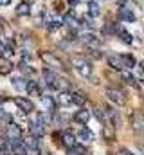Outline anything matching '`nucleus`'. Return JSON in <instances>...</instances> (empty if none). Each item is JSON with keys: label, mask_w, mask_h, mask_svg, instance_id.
I'll list each match as a JSON object with an SVG mask.
<instances>
[{"label": "nucleus", "mask_w": 144, "mask_h": 155, "mask_svg": "<svg viewBox=\"0 0 144 155\" xmlns=\"http://www.w3.org/2000/svg\"><path fill=\"white\" fill-rule=\"evenodd\" d=\"M106 61H108V65H110L112 69H115V71H123V69H124L123 58H121L119 54H108Z\"/></svg>", "instance_id": "6"}, {"label": "nucleus", "mask_w": 144, "mask_h": 155, "mask_svg": "<svg viewBox=\"0 0 144 155\" xmlns=\"http://www.w3.org/2000/svg\"><path fill=\"white\" fill-rule=\"evenodd\" d=\"M72 65L76 67V71H77L81 76L90 78V74H92V65H90L87 60H83V58H74V60H72Z\"/></svg>", "instance_id": "1"}, {"label": "nucleus", "mask_w": 144, "mask_h": 155, "mask_svg": "<svg viewBox=\"0 0 144 155\" xmlns=\"http://www.w3.org/2000/svg\"><path fill=\"white\" fill-rule=\"evenodd\" d=\"M94 114H96V116H97V119H99V121H101V123H105V117H103V114H101V112H99V110H96V112H94Z\"/></svg>", "instance_id": "31"}, {"label": "nucleus", "mask_w": 144, "mask_h": 155, "mask_svg": "<svg viewBox=\"0 0 144 155\" xmlns=\"http://www.w3.org/2000/svg\"><path fill=\"white\" fill-rule=\"evenodd\" d=\"M72 101H74V105H77V107H83V105H87V96L83 94V92H72Z\"/></svg>", "instance_id": "14"}, {"label": "nucleus", "mask_w": 144, "mask_h": 155, "mask_svg": "<svg viewBox=\"0 0 144 155\" xmlns=\"http://www.w3.org/2000/svg\"><path fill=\"white\" fill-rule=\"evenodd\" d=\"M81 41L87 43V45H90V47H99V45H101V40H97V36L92 35V33H85V35L81 36Z\"/></svg>", "instance_id": "7"}, {"label": "nucleus", "mask_w": 144, "mask_h": 155, "mask_svg": "<svg viewBox=\"0 0 144 155\" xmlns=\"http://www.w3.org/2000/svg\"><path fill=\"white\" fill-rule=\"evenodd\" d=\"M121 78H123L124 83H128V85H135V83H137V79H135V76H133L132 72H124V71H123V72H121Z\"/></svg>", "instance_id": "22"}, {"label": "nucleus", "mask_w": 144, "mask_h": 155, "mask_svg": "<svg viewBox=\"0 0 144 155\" xmlns=\"http://www.w3.org/2000/svg\"><path fill=\"white\" fill-rule=\"evenodd\" d=\"M11 71H13V63L7 58L0 56V74H9Z\"/></svg>", "instance_id": "13"}, {"label": "nucleus", "mask_w": 144, "mask_h": 155, "mask_svg": "<svg viewBox=\"0 0 144 155\" xmlns=\"http://www.w3.org/2000/svg\"><path fill=\"white\" fill-rule=\"evenodd\" d=\"M49 87H51V88H54V90H58V92H67V90L70 88V85H69V81H67V79L58 78V76H56V79H54Z\"/></svg>", "instance_id": "5"}, {"label": "nucleus", "mask_w": 144, "mask_h": 155, "mask_svg": "<svg viewBox=\"0 0 144 155\" xmlns=\"http://www.w3.org/2000/svg\"><path fill=\"white\" fill-rule=\"evenodd\" d=\"M79 139H83V141H92V139H94V134H92L88 128H81V132H79Z\"/></svg>", "instance_id": "25"}, {"label": "nucleus", "mask_w": 144, "mask_h": 155, "mask_svg": "<svg viewBox=\"0 0 144 155\" xmlns=\"http://www.w3.org/2000/svg\"><path fill=\"white\" fill-rule=\"evenodd\" d=\"M74 119L79 123V124H87L88 123V119H90V110H77L76 112V116H74Z\"/></svg>", "instance_id": "10"}, {"label": "nucleus", "mask_w": 144, "mask_h": 155, "mask_svg": "<svg viewBox=\"0 0 144 155\" xmlns=\"http://www.w3.org/2000/svg\"><path fill=\"white\" fill-rule=\"evenodd\" d=\"M119 18H121V20H124V22H133V20H135V15H133L130 9L121 7V9H119Z\"/></svg>", "instance_id": "15"}, {"label": "nucleus", "mask_w": 144, "mask_h": 155, "mask_svg": "<svg viewBox=\"0 0 144 155\" xmlns=\"http://www.w3.org/2000/svg\"><path fill=\"white\" fill-rule=\"evenodd\" d=\"M24 144H25L27 150H36V148H38V139H36V135H31Z\"/></svg>", "instance_id": "23"}, {"label": "nucleus", "mask_w": 144, "mask_h": 155, "mask_svg": "<svg viewBox=\"0 0 144 155\" xmlns=\"http://www.w3.org/2000/svg\"><path fill=\"white\" fill-rule=\"evenodd\" d=\"M58 103L61 105V107H70L72 103V94L69 92H60V96H58Z\"/></svg>", "instance_id": "12"}, {"label": "nucleus", "mask_w": 144, "mask_h": 155, "mask_svg": "<svg viewBox=\"0 0 144 155\" xmlns=\"http://www.w3.org/2000/svg\"><path fill=\"white\" fill-rule=\"evenodd\" d=\"M43 78H45V83H47V85H51V83L56 79V76H54L51 71H47V69H43Z\"/></svg>", "instance_id": "27"}, {"label": "nucleus", "mask_w": 144, "mask_h": 155, "mask_svg": "<svg viewBox=\"0 0 144 155\" xmlns=\"http://www.w3.org/2000/svg\"><path fill=\"white\" fill-rule=\"evenodd\" d=\"M25 88L29 90V94H31V96H40V88H38V85H36V81H29Z\"/></svg>", "instance_id": "26"}, {"label": "nucleus", "mask_w": 144, "mask_h": 155, "mask_svg": "<svg viewBox=\"0 0 144 155\" xmlns=\"http://www.w3.org/2000/svg\"><path fill=\"white\" fill-rule=\"evenodd\" d=\"M20 137H22L20 126L15 124V123H11V124H9V130H7V139H20Z\"/></svg>", "instance_id": "9"}, {"label": "nucleus", "mask_w": 144, "mask_h": 155, "mask_svg": "<svg viewBox=\"0 0 144 155\" xmlns=\"http://www.w3.org/2000/svg\"><path fill=\"white\" fill-rule=\"evenodd\" d=\"M88 13L92 16H99L101 15V7H99V4L96 0H88Z\"/></svg>", "instance_id": "17"}, {"label": "nucleus", "mask_w": 144, "mask_h": 155, "mask_svg": "<svg viewBox=\"0 0 144 155\" xmlns=\"http://www.w3.org/2000/svg\"><path fill=\"white\" fill-rule=\"evenodd\" d=\"M11 85H13L16 90H24V88L27 87V83H24L22 78H13V79H11Z\"/></svg>", "instance_id": "21"}, {"label": "nucleus", "mask_w": 144, "mask_h": 155, "mask_svg": "<svg viewBox=\"0 0 144 155\" xmlns=\"http://www.w3.org/2000/svg\"><path fill=\"white\" fill-rule=\"evenodd\" d=\"M90 52H92V56H94V58H97V60L101 58V52H99V51H90Z\"/></svg>", "instance_id": "32"}, {"label": "nucleus", "mask_w": 144, "mask_h": 155, "mask_svg": "<svg viewBox=\"0 0 144 155\" xmlns=\"http://www.w3.org/2000/svg\"><path fill=\"white\" fill-rule=\"evenodd\" d=\"M40 56H41V60L47 63V67H51V69H63V61H61L58 56H54L52 52H41Z\"/></svg>", "instance_id": "3"}, {"label": "nucleus", "mask_w": 144, "mask_h": 155, "mask_svg": "<svg viewBox=\"0 0 144 155\" xmlns=\"http://www.w3.org/2000/svg\"><path fill=\"white\" fill-rule=\"evenodd\" d=\"M29 13H31V4L27 0H24L22 4H18V7H16V15L18 16H27Z\"/></svg>", "instance_id": "11"}, {"label": "nucleus", "mask_w": 144, "mask_h": 155, "mask_svg": "<svg viewBox=\"0 0 144 155\" xmlns=\"http://www.w3.org/2000/svg\"><path fill=\"white\" fill-rule=\"evenodd\" d=\"M41 101H43V107H45L47 110H54V108H56V103H54V99H52L51 96H43Z\"/></svg>", "instance_id": "20"}, {"label": "nucleus", "mask_w": 144, "mask_h": 155, "mask_svg": "<svg viewBox=\"0 0 144 155\" xmlns=\"http://www.w3.org/2000/svg\"><path fill=\"white\" fill-rule=\"evenodd\" d=\"M77 2H79V0H69V4H70V5H76Z\"/></svg>", "instance_id": "36"}, {"label": "nucleus", "mask_w": 144, "mask_h": 155, "mask_svg": "<svg viewBox=\"0 0 144 155\" xmlns=\"http://www.w3.org/2000/svg\"><path fill=\"white\" fill-rule=\"evenodd\" d=\"M72 150H74L76 153H79V155H87V150H85L83 146H79V144H76V146H74Z\"/></svg>", "instance_id": "29"}, {"label": "nucleus", "mask_w": 144, "mask_h": 155, "mask_svg": "<svg viewBox=\"0 0 144 155\" xmlns=\"http://www.w3.org/2000/svg\"><path fill=\"white\" fill-rule=\"evenodd\" d=\"M103 137H105L106 141H113V139H115V128H113L112 124H105V128H103Z\"/></svg>", "instance_id": "16"}, {"label": "nucleus", "mask_w": 144, "mask_h": 155, "mask_svg": "<svg viewBox=\"0 0 144 155\" xmlns=\"http://www.w3.org/2000/svg\"><path fill=\"white\" fill-rule=\"evenodd\" d=\"M4 148H7V143H5L4 137H0V150H4Z\"/></svg>", "instance_id": "30"}, {"label": "nucleus", "mask_w": 144, "mask_h": 155, "mask_svg": "<svg viewBox=\"0 0 144 155\" xmlns=\"http://www.w3.org/2000/svg\"><path fill=\"white\" fill-rule=\"evenodd\" d=\"M0 155H11V152L7 148H4V150H0Z\"/></svg>", "instance_id": "33"}, {"label": "nucleus", "mask_w": 144, "mask_h": 155, "mask_svg": "<svg viewBox=\"0 0 144 155\" xmlns=\"http://www.w3.org/2000/svg\"><path fill=\"white\" fill-rule=\"evenodd\" d=\"M61 143H63L69 150H72V148L76 146V137H74V134H72V132H63V135H61Z\"/></svg>", "instance_id": "8"}, {"label": "nucleus", "mask_w": 144, "mask_h": 155, "mask_svg": "<svg viewBox=\"0 0 144 155\" xmlns=\"http://www.w3.org/2000/svg\"><path fill=\"white\" fill-rule=\"evenodd\" d=\"M106 97L115 105H124L126 103V96L119 88H106Z\"/></svg>", "instance_id": "2"}, {"label": "nucleus", "mask_w": 144, "mask_h": 155, "mask_svg": "<svg viewBox=\"0 0 144 155\" xmlns=\"http://www.w3.org/2000/svg\"><path fill=\"white\" fill-rule=\"evenodd\" d=\"M69 155H79V153H76V152H74V150H72V152H70V153H69Z\"/></svg>", "instance_id": "37"}, {"label": "nucleus", "mask_w": 144, "mask_h": 155, "mask_svg": "<svg viewBox=\"0 0 144 155\" xmlns=\"http://www.w3.org/2000/svg\"><path fill=\"white\" fill-rule=\"evenodd\" d=\"M121 58H123L124 67H128V69H133V67L137 65V61H135V58H133L132 54H121Z\"/></svg>", "instance_id": "18"}, {"label": "nucleus", "mask_w": 144, "mask_h": 155, "mask_svg": "<svg viewBox=\"0 0 144 155\" xmlns=\"http://www.w3.org/2000/svg\"><path fill=\"white\" fill-rule=\"evenodd\" d=\"M61 25H63V22H60V20H52V22H49V24H47V31L54 33V31L61 29Z\"/></svg>", "instance_id": "24"}, {"label": "nucleus", "mask_w": 144, "mask_h": 155, "mask_svg": "<svg viewBox=\"0 0 144 155\" xmlns=\"http://www.w3.org/2000/svg\"><path fill=\"white\" fill-rule=\"evenodd\" d=\"M121 152H123V153H124V155H133V153H132V152H130V150H126V148H123Z\"/></svg>", "instance_id": "34"}, {"label": "nucleus", "mask_w": 144, "mask_h": 155, "mask_svg": "<svg viewBox=\"0 0 144 155\" xmlns=\"http://www.w3.org/2000/svg\"><path fill=\"white\" fill-rule=\"evenodd\" d=\"M16 105H18V108H20L24 114H29V112H33V110H34L33 101H31V99H27V97H16Z\"/></svg>", "instance_id": "4"}, {"label": "nucleus", "mask_w": 144, "mask_h": 155, "mask_svg": "<svg viewBox=\"0 0 144 155\" xmlns=\"http://www.w3.org/2000/svg\"><path fill=\"white\" fill-rule=\"evenodd\" d=\"M117 35L121 36V40H123L124 43H132V41H133V40H132V35H130L126 29H123V27H119V29H117Z\"/></svg>", "instance_id": "19"}, {"label": "nucleus", "mask_w": 144, "mask_h": 155, "mask_svg": "<svg viewBox=\"0 0 144 155\" xmlns=\"http://www.w3.org/2000/svg\"><path fill=\"white\" fill-rule=\"evenodd\" d=\"M13 54V49L9 45H0V56H9Z\"/></svg>", "instance_id": "28"}, {"label": "nucleus", "mask_w": 144, "mask_h": 155, "mask_svg": "<svg viewBox=\"0 0 144 155\" xmlns=\"http://www.w3.org/2000/svg\"><path fill=\"white\" fill-rule=\"evenodd\" d=\"M11 0H0V5H5V4H9Z\"/></svg>", "instance_id": "35"}]
</instances>
